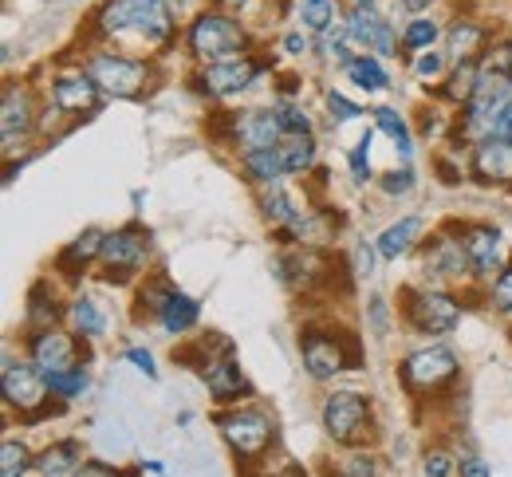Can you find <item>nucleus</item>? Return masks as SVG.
I'll return each instance as SVG.
<instances>
[{"mask_svg": "<svg viewBox=\"0 0 512 477\" xmlns=\"http://www.w3.org/2000/svg\"><path fill=\"white\" fill-rule=\"evenodd\" d=\"M24 470H28V450H24V442L4 438V442H0V477H20Z\"/></svg>", "mask_w": 512, "mask_h": 477, "instance_id": "obj_36", "label": "nucleus"}, {"mask_svg": "<svg viewBox=\"0 0 512 477\" xmlns=\"http://www.w3.org/2000/svg\"><path fill=\"white\" fill-rule=\"evenodd\" d=\"M103 237L107 233H99V229H87L75 245H67L64 257H60V265H64L67 273H79V269H87L91 261H99V253H103Z\"/></svg>", "mask_w": 512, "mask_h": 477, "instance_id": "obj_28", "label": "nucleus"}, {"mask_svg": "<svg viewBox=\"0 0 512 477\" xmlns=\"http://www.w3.org/2000/svg\"><path fill=\"white\" fill-rule=\"evenodd\" d=\"M280 477H304V474H300V470H284Z\"/></svg>", "mask_w": 512, "mask_h": 477, "instance_id": "obj_52", "label": "nucleus"}, {"mask_svg": "<svg viewBox=\"0 0 512 477\" xmlns=\"http://www.w3.org/2000/svg\"><path fill=\"white\" fill-rule=\"evenodd\" d=\"M166 4H182V0H166Z\"/></svg>", "mask_w": 512, "mask_h": 477, "instance_id": "obj_53", "label": "nucleus"}, {"mask_svg": "<svg viewBox=\"0 0 512 477\" xmlns=\"http://www.w3.org/2000/svg\"><path fill=\"white\" fill-rule=\"evenodd\" d=\"M296 16H300V24L308 28V32H327L331 24H335V0H300L296 4Z\"/></svg>", "mask_w": 512, "mask_h": 477, "instance_id": "obj_33", "label": "nucleus"}, {"mask_svg": "<svg viewBox=\"0 0 512 477\" xmlns=\"http://www.w3.org/2000/svg\"><path fill=\"white\" fill-rule=\"evenodd\" d=\"M493 304H497L505 316H512V261L505 265V273L493 280Z\"/></svg>", "mask_w": 512, "mask_h": 477, "instance_id": "obj_38", "label": "nucleus"}, {"mask_svg": "<svg viewBox=\"0 0 512 477\" xmlns=\"http://www.w3.org/2000/svg\"><path fill=\"white\" fill-rule=\"evenodd\" d=\"M146 249H150V237H146L142 229H119V233H107V237H103L99 261L107 265V273L115 276V280H123L127 273L142 269Z\"/></svg>", "mask_w": 512, "mask_h": 477, "instance_id": "obj_13", "label": "nucleus"}, {"mask_svg": "<svg viewBox=\"0 0 512 477\" xmlns=\"http://www.w3.org/2000/svg\"><path fill=\"white\" fill-rule=\"evenodd\" d=\"M449 68H453V64H449V56L434 52V48H430V52H418V56H414V64H410V71H414L422 83H438V79H446Z\"/></svg>", "mask_w": 512, "mask_h": 477, "instance_id": "obj_35", "label": "nucleus"}, {"mask_svg": "<svg viewBox=\"0 0 512 477\" xmlns=\"http://www.w3.org/2000/svg\"><path fill=\"white\" fill-rule=\"evenodd\" d=\"M426 269L434 276H446V280H465V276H477L473 273V261H469V249L461 241V233H446L434 241L430 257H426Z\"/></svg>", "mask_w": 512, "mask_h": 477, "instance_id": "obj_20", "label": "nucleus"}, {"mask_svg": "<svg viewBox=\"0 0 512 477\" xmlns=\"http://www.w3.org/2000/svg\"><path fill=\"white\" fill-rule=\"evenodd\" d=\"M284 52L288 56H304L308 52V32H288L284 36Z\"/></svg>", "mask_w": 512, "mask_h": 477, "instance_id": "obj_47", "label": "nucleus"}, {"mask_svg": "<svg viewBox=\"0 0 512 477\" xmlns=\"http://www.w3.org/2000/svg\"><path fill=\"white\" fill-rule=\"evenodd\" d=\"M449 470H453V462H449V454H442V450H434V454H426V474H430V477H449Z\"/></svg>", "mask_w": 512, "mask_h": 477, "instance_id": "obj_45", "label": "nucleus"}, {"mask_svg": "<svg viewBox=\"0 0 512 477\" xmlns=\"http://www.w3.org/2000/svg\"><path fill=\"white\" fill-rule=\"evenodd\" d=\"M276 115H280V123H284V135H312V119H308L304 107H296V103H276Z\"/></svg>", "mask_w": 512, "mask_h": 477, "instance_id": "obj_37", "label": "nucleus"}, {"mask_svg": "<svg viewBox=\"0 0 512 477\" xmlns=\"http://www.w3.org/2000/svg\"><path fill=\"white\" fill-rule=\"evenodd\" d=\"M485 44H489V32L485 24L469 20V16H457L446 28V56L449 64H473L485 56Z\"/></svg>", "mask_w": 512, "mask_h": 477, "instance_id": "obj_19", "label": "nucleus"}, {"mask_svg": "<svg viewBox=\"0 0 512 477\" xmlns=\"http://www.w3.org/2000/svg\"><path fill=\"white\" fill-rule=\"evenodd\" d=\"M260 71H264V60H256L249 52H237V56H225V60L197 64L193 87L205 99H233V95H241L253 83Z\"/></svg>", "mask_w": 512, "mask_h": 477, "instance_id": "obj_4", "label": "nucleus"}, {"mask_svg": "<svg viewBox=\"0 0 512 477\" xmlns=\"http://www.w3.org/2000/svg\"><path fill=\"white\" fill-rule=\"evenodd\" d=\"M99 99H103V91H99V83L91 79V71H64V75H56V83H52V107L56 111H64V115H91L95 107H99Z\"/></svg>", "mask_w": 512, "mask_h": 477, "instance_id": "obj_12", "label": "nucleus"}, {"mask_svg": "<svg viewBox=\"0 0 512 477\" xmlns=\"http://www.w3.org/2000/svg\"><path fill=\"white\" fill-rule=\"evenodd\" d=\"M343 71H347V79H351L359 91H386V87H390V75H386V68L379 64V56H371V52H359Z\"/></svg>", "mask_w": 512, "mask_h": 477, "instance_id": "obj_25", "label": "nucleus"}, {"mask_svg": "<svg viewBox=\"0 0 512 477\" xmlns=\"http://www.w3.org/2000/svg\"><path fill=\"white\" fill-rule=\"evenodd\" d=\"M154 312H158V324H162L170 336H182V332H190L193 324H197V300H190V296L178 292V288L158 292Z\"/></svg>", "mask_w": 512, "mask_h": 477, "instance_id": "obj_22", "label": "nucleus"}, {"mask_svg": "<svg viewBox=\"0 0 512 477\" xmlns=\"http://www.w3.org/2000/svg\"><path fill=\"white\" fill-rule=\"evenodd\" d=\"M477 83H481V60H473V64H453L446 75V83H442V95L465 107V103L473 99Z\"/></svg>", "mask_w": 512, "mask_h": 477, "instance_id": "obj_26", "label": "nucleus"}, {"mask_svg": "<svg viewBox=\"0 0 512 477\" xmlns=\"http://www.w3.org/2000/svg\"><path fill=\"white\" fill-rule=\"evenodd\" d=\"M32 363L44 371V375H60L67 367H75V340L56 332V328H44L32 336Z\"/></svg>", "mask_w": 512, "mask_h": 477, "instance_id": "obj_21", "label": "nucleus"}, {"mask_svg": "<svg viewBox=\"0 0 512 477\" xmlns=\"http://www.w3.org/2000/svg\"><path fill=\"white\" fill-rule=\"evenodd\" d=\"M406 320L410 328L426 332V336H446L461 320V304L446 292H430V288H410L406 292Z\"/></svg>", "mask_w": 512, "mask_h": 477, "instance_id": "obj_8", "label": "nucleus"}, {"mask_svg": "<svg viewBox=\"0 0 512 477\" xmlns=\"http://www.w3.org/2000/svg\"><path fill=\"white\" fill-rule=\"evenodd\" d=\"M300 355H304L308 375L320 379V383L335 379L339 371H347V367L359 363V355H351L347 343L339 340L335 332H327V328H308V332L300 336Z\"/></svg>", "mask_w": 512, "mask_h": 477, "instance_id": "obj_7", "label": "nucleus"}, {"mask_svg": "<svg viewBox=\"0 0 512 477\" xmlns=\"http://www.w3.org/2000/svg\"><path fill=\"white\" fill-rule=\"evenodd\" d=\"M87 71L99 83V91L103 95H115V99H138V95H146V87L154 79L150 64L134 60L127 52H115V48H95L87 56Z\"/></svg>", "mask_w": 512, "mask_h": 477, "instance_id": "obj_3", "label": "nucleus"}, {"mask_svg": "<svg viewBox=\"0 0 512 477\" xmlns=\"http://www.w3.org/2000/svg\"><path fill=\"white\" fill-rule=\"evenodd\" d=\"M505 138H512V123H509V135H505Z\"/></svg>", "mask_w": 512, "mask_h": 477, "instance_id": "obj_54", "label": "nucleus"}, {"mask_svg": "<svg viewBox=\"0 0 512 477\" xmlns=\"http://www.w3.org/2000/svg\"><path fill=\"white\" fill-rule=\"evenodd\" d=\"M371 320H375V332H386V308L379 296L371 300Z\"/></svg>", "mask_w": 512, "mask_h": 477, "instance_id": "obj_50", "label": "nucleus"}, {"mask_svg": "<svg viewBox=\"0 0 512 477\" xmlns=\"http://www.w3.org/2000/svg\"><path fill=\"white\" fill-rule=\"evenodd\" d=\"M473 178L481 186H509L512 190V138H485L473 150Z\"/></svg>", "mask_w": 512, "mask_h": 477, "instance_id": "obj_17", "label": "nucleus"}, {"mask_svg": "<svg viewBox=\"0 0 512 477\" xmlns=\"http://www.w3.org/2000/svg\"><path fill=\"white\" fill-rule=\"evenodd\" d=\"M461 241L469 249V261H473V273L477 276L489 280V276L505 273V241H501L497 225H465Z\"/></svg>", "mask_w": 512, "mask_h": 477, "instance_id": "obj_14", "label": "nucleus"}, {"mask_svg": "<svg viewBox=\"0 0 512 477\" xmlns=\"http://www.w3.org/2000/svg\"><path fill=\"white\" fill-rule=\"evenodd\" d=\"M418 237H422V217H418V213H410V217H402L398 225L383 229V237H379V257H390V261L406 257V253L414 249V241H418Z\"/></svg>", "mask_w": 512, "mask_h": 477, "instance_id": "obj_23", "label": "nucleus"}, {"mask_svg": "<svg viewBox=\"0 0 512 477\" xmlns=\"http://www.w3.org/2000/svg\"><path fill=\"white\" fill-rule=\"evenodd\" d=\"M245 174L253 182H260V186H272V182H280L288 174V166H284V158H280L276 146H268V150H245Z\"/></svg>", "mask_w": 512, "mask_h": 477, "instance_id": "obj_24", "label": "nucleus"}, {"mask_svg": "<svg viewBox=\"0 0 512 477\" xmlns=\"http://www.w3.org/2000/svg\"><path fill=\"white\" fill-rule=\"evenodd\" d=\"M343 474L347 477H379V462L367 458V454H355V458L343 466Z\"/></svg>", "mask_w": 512, "mask_h": 477, "instance_id": "obj_43", "label": "nucleus"}, {"mask_svg": "<svg viewBox=\"0 0 512 477\" xmlns=\"http://www.w3.org/2000/svg\"><path fill=\"white\" fill-rule=\"evenodd\" d=\"M461 477H489V470H485L481 458H465V462H461Z\"/></svg>", "mask_w": 512, "mask_h": 477, "instance_id": "obj_49", "label": "nucleus"}, {"mask_svg": "<svg viewBox=\"0 0 512 477\" xmlns=\"http://www.w3.org/2000/svg\"><path fill=\"white\" fill-rule=\"evenodd\" d=\"M201 379H205V391L217 399V403H233V399H241V395H249L253 387H249V379H245V371L237 367V359H233V351L225 347L217 359H209L205 367H201Z\"/></svg>", "mask_w": 512, "mask_h": 477, "instance_id": "obj_16", "label": "nucleus"}, {"mask_svg": "<svg viewBox=\"0 0 512 477\" xmlns=\"http://www.w3.org/2000/svg\"><path fill=\"white\" fill-rule=\"evenodd\" d=\"M327 111H331L339 123H347V119H359V115H363V107H359V103H351V99H343L339 91H327Z\"/></svg>", "mask_w": 512, "mask_h": 477, "instance_id": "obj_39", "label": "nucleus"}, {"mask_svg": "<svg viewBox=\"0 0 512 477\" xmlns=\"http://www.w3.org/2000/svg\"><path fill=\"white\" fill-rule=\"evenodd\" d=\"M32 320H36V324H44V328H52V324L60 320L56 300H52V304H44V288H36V292H32Z\"/></svg>", "mask_w": 512, "mask_h": 477, "instance_id": "obj_40", "label": "nucleus"}, {"mask_svg": "<svg viewBox=\"0 0 512 477\" xmlns=\"http://www.w3.org/2000/svg\"><path fill=\"white\" fill-rule=\"evenodd\" d=\"M67 316H71L75 336H83V340H95V336H103V332H107V320H103L99 304H95V300H87V296H79V300L67 308Z\"/></svg>", "mask_w": 512, "mask_h": 477, "instance_id": "obj_31", "label": "nucleus"}, {"mask_svg": "<svg viewBox=\"0 0 512 477\" xmlns=\"http://www.w3.org/2000/svg\"><path fill=\"white\" fill-rule=\"evenodd\" d=\"M343 24H347L355 48H363V52H371V56H394V52L402 48V36H394L390 20H386L379 8H355V4H351V12H347Z\"/></svg>", "mask_w": 512, "mask_h": 477, "instance_id": "obj_11", "label": "nucleus"}, {"mask_svg": "<svg viewBox=\"0 0 512 477\" xmlns=\"http://www.w3.org/2000/svg\"><path fill=\"white\" fill-rule=\"evenodd\" d=\"M123 359H127V363H134V367H138V371H142L146 379H154V359H150V351L127 347V351H123Z\"/></svg>", "mask_w": 512, "mask_h": 477, "instance_id": "obj_44", "label": "nucleus"}, {"mask_svg": "<svg viewBox=\"0 0 512 477\" xmlns=\"http://www.w3.org/2000/svg\"><path fill=\"white\" fill-rule=\"evenodd\" d=\"M36 127V103L28 95V87H4V99H0V138H4V150H12L16 138H24Z\"/></svg>", "mask_w": 512, "mask_h": 477, "instance_id": "obj_18", "label": "nucleus"}, {"mask_svg": "<svg viewBox=\"0 0 512 477\" xmlns=\"http://www.w3.org/2000/svg\"><path fill=\"white\" fill-rule=\"evenodd\" d=\"M442 36H446V28H442L434 16H414V20L406 24V32H402V48H406V52H430Z\"/></svg>", "mask_w": 512, "mask_h": 477, "instance_id": "obj_30", "label": "nucleus"}, {"mask_svg": "<svg viewBox=\"0 0 512 477\" xmlns=\"http://www.w3.org/2000/svg\"><path fill=\"white\" fill-rule=\"evenodd\" d=\"M367 158H371V135L351 150V178H355V182H367V174H371V162H367Z\"/></svg>", "mask_w": 512, "mask_h": 477, "instance_id": "obj_41", "label": "nucleus"}, {"mask_svg": "<svg viewBox=\"0 0 512 477\" xmlns=\"http://www.w3.org/2000/svg\"><path fill=\"white\" fill-rule=\"evenodd\" d=\"M36 470L44 477H64V474H75L79 470V446L67 438V442H56V446H48L44 454H40V462H36Z\"/></svg>", "mask_w": 512, "mask_h": 477, "instance_id": "obj_29", "label": "nucleus"}, {"mask_svg": "<svg viewBox=\"0 0 512 477\" xmlns=\"http://www.w3.org/2000/svg\"><path fill=\"white\" fill-rule=\"evenodd\" d=\"M48 383H52V395H56V399H79V395L91 387V379H87L83 367H67L60 375H48Z\"/></svg>", "mask_w": 512, "mask_h": 477, "instance_id": "obj_34", "label": "nucleus"}, {"mask_svg": "<svg viewBox=\"0 0 512 477\" xmlns=\"http://www.w3.org/2000/svg\"><path fill=\"white\" fill-rule=\"evenodd\" d=\"M253 36L249 28L225 12V8H209L186 28V48L197 64H209V60H225V56H237V52H249Z\"/></svg>", "mask_w": 512, "mask_h": 477, "instance_id": "obj_2", "label": "nucleus"}, {"mask_svg": "<svg viewBox=\"0 0 512 477\" xmlns=\"http://www.w3.org/2000/svg\"><path fill=\"white\" fill-rule=\"evenodd\" d=\"M217 430H221V438H225L241 458L264 454L268 442H272V434H276L272 418H268L260 407H237V410L217 414Z\"/></svg>", "mask_w": 512, "mask_h": 477, "instance_id": "obj_6", "label": "nucleus"}, {"mask_svg": "<svg viewBox=\"0 0 512 477\" xmlns=\"http://www.w3.org/2000/svg\"><path fill=\"white\" fill-rule=\"evenodd\" d=\"M367 418H371V403L355 391H335V395L323 399V430L343 446L359 442Z\"/></svg>", "mask_w": 512, "mask_h": 477, "instance_id": "obj_10", "label": "nucleus"}, {"mask_svg": "<svg viewBox=\"0 0 512 477\" xmlns=\"http://www.w3.org/2000/svg\"><path fill=\"white\" fill-rule=\"evenodd\" d=\"M410 182H414V178H410V170H402V174H386L383 190L386 194H406V190H410Z\"/></svg>", "mask_w": 512, "mask_h": 477, "instance_id": "obj_46", "label": "nucleus"}, {"mask_svg": "<svg viewBox=\"0 0 512 477\" xmlns=\"http://www.w3.org/2000/svg\"><path fill=\"white\" fill-rule=\"evenodd\" d=\"M71 477H123V474L111 470V466H103V462H87V466H79Z\"/></svg>", "mask_w": 512, "mask_h": 477, "instance_id": "obj_48", "label": "nucleus"}, {"mask_svg": "<svg viewBox=\"0 0 512 477\" xmlns=\"http://www.w3.org/2000/svg\"><path fill=\"white\" fill-rule=\"evenodd\" d=\"M0 391H4V403H8V407L44 410L48 395H52V383H48V375H44L36 363H12V359H4Z\"/></svg>", "mask_w": 512, "mask_h": 477, "instance_id": "obj_9", "label": "nucleus"}, {"mask_svg": "<svg viewBox=\"0 0 512 477\" xmlns=\"http://www.w3.org/2000/svg\"><path fill=\"white\" fill-rule=\"evenodd\" d=\"M276 150H280L288 174H304V170H312V162H316V138L312 135H284Z\"/></svg>", "mask_w": 512, "mask_h": 477, "instance_id": "obj_27", "label": "nucleus"}, {"mask_svg": "<svg viewBox=\"0 0 512 477\" xmlns=\"http://www.w3.org/2000/svg\"><path fill=\"white\" fill-rule=\"evenodd\" d=\"M375 257H379V245H359L355 249V276L359 280H367V276L375 273Z\"/></svg>", "mask_w": 512, "mask_h": 477, "instance_id": "obj_42", "label": "nucleus"}, {"mask_svg": "<svg viewBox=\"0 0 512 477\" xmlns=\"http://www.w3.org/2000/svg\"><path fill=\"white\" fill-rule=\"evenodd\" d=\"M91 24L99 40L138 36L146 44H170L178 32V20L166 0H99Z\"/></svg>", "mask_w": 512, "mask_h": 477, "instance_id": "obj_1", "label": "nucleus"}, {"mask_svg": "<svg viewBox=\"0 0 512 477\" xmlns=\"http://www.w3.org/2000/svg\"><path fill=\"white\" fill-rule=\"evenodd\" d=\"M355 8H375V0H351Z\"/></svg>", "mask_w": 512, "mask_h": 477, "instance_id": "obj_51", "label": "nucleus"}, {"mask_svg": "<svg viewBox=\"0 0 512 477\" xmlns=\"http://www.w3.org/2000/svg\"><path fill=\"white\" fill-rule=\"evenodd\" d=\"M457 367L461 363H457V355L449 347H418L402 363V383L414 395H438L457 379Z\"/></svg>", "mask_w": 512, "mask_h": 477, "instance_id": "obj_5", "label": "nucleus"}, {"mask_svg": "<svg viewBox=\"0 0 512 477\" xmlns=\"http://www.w3.org/2000/svg\"><path fill=\"white\" fill-rule=\"evenodd\" d=\"M233 138L241 142V150H268V146H280L284 123L276 107H253V111L233 115Z\"/></svg>", "mask_w": 512, "mask_h": 477, "instance_id": "obj_15", "label": "nucleus"}, {"mask_svg": "<svg viewBox=\"0 0 512 477\" xmlns=\"http://www.w3.org/2000/svg\"><path fill=\"white\" fill-rule=\"evenodd\" d=\"M375 123H379V131H383L394 146H398V154H402V162H410V154H414V142H410V131H406V119L394 111V107H379L375 111Z\"/></svg>", "mask_w": 512, "mask_h": 477, "instance_id": "obj_32", "label": "nucleus"}]
</instances>
